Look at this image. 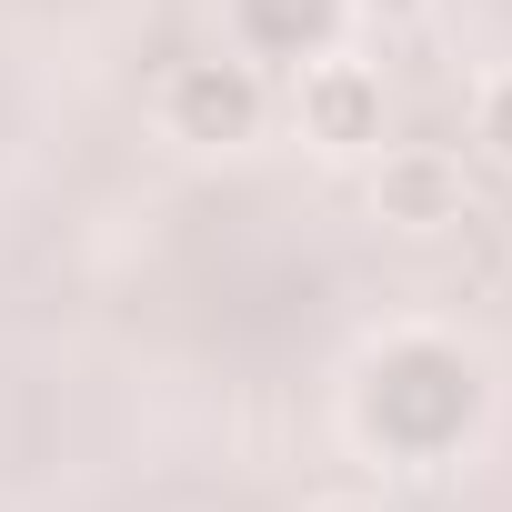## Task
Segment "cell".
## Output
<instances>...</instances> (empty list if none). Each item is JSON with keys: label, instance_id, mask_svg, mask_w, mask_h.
I'll return each mask as SVG.
<instances>
[{"label": "cell", "instance_id": "cell-3", "mask_svg": "<svg viewBox=\"0 0 512 512\" xmlns=\"http://www.w3.org/2000/svg\"><path fill=\"white\" fill-rule=\"evenodd\" d=\"M392 201H402V211H442V171H402Z\"/></svg>", "mask_w": 512, "mask_h": 512}, {"label": "cell", "instance_id": "cell-1", "mask_svg": "<svg viewBox=\"0 0 512 512\" xmlns=\"http://www.w3.org/2000/svg\"><path fill=\"white\" fill-rule=\"evenodd\" d=\"M171 111H181V131H201V141H241V131H251V81H241V71H191Z\"/></svg>", "mask_w": 512, "mask_h": 512}, {"label": "cell", "instance_id": "cell-4", "mask_svg": "<svg viewBox=\"0 0 512 512\" xmlns=\"http://www.w3.org/2000/svg\"><path fill=\"white\" fill-rule=\"evenodd\" d=\"M492 141H502V151H512V91H502V101H492Z\"/></svg>", "mask_w": 512, "mask_h": 512}, {"label": "cell", "instance_id": "cell-2", "mask_svg": "<svg viewBox=\"0 0 512 512\" xmlns=\"http://www.w3.org/2000/svg\"><path fill=\"white\" fill-rule=\"evenodd\" d=\"M312 121H322V141H362L372 131V81H322L312 91Z\"/></svg>", "mask_w": 512, "mask_h": 512}]
</instances>
